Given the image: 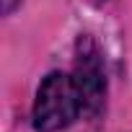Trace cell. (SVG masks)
I'll list each match as a JSON object with an SVG mask.
<instances>
[{"instance_id":"obj_1","label":"cell","mask_w":132,"mask_h":132,"mask_svg":"<svg viewBox=\"0 0 132 132\" xmlns=\"http://www.w3.org/2000/svg\"><path fill=\"white\" fill-rule=\"evenodd\" d=\"M80 114H86L80 91L73 75L49 73L36 93L34 104V127L39 132H60L70 127Z\"/></svg>"},{"instance_id":"obj_2","label":"cell","mask_w":132,"mask_h":132,"mask_svg":"<svg viewBox=\"0 0 132 132\" xmlns=\"http://www.w3.org/2000/svg\"><path fill=\"white\" fill-rule=\"evenodd\" d=\"M73 80L80 91L86 114H96L104 104V93H106V80H104V68H101V60L98 52L91 42H80V54L75 62V73Z\"/></svg>"},{"instance_id":"obj_3","label":"cell","mask_w":132,"mask_h":132,"mask_svg":"<svg viewBox=\"0 0 132 132\" xmlns=\"http://www.w3.org/2000/svg\"><path fill=\"white\" fill-rule=\"evenodd\" d=\"M13 5H16V0H3V13H11Z\"/></svg>"}]
</instances>
